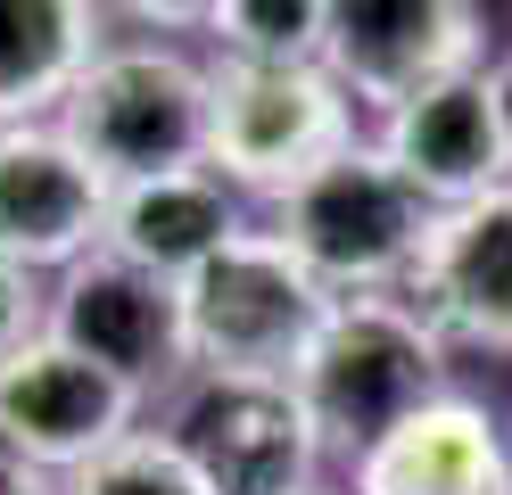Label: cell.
Wrapping results in <instances>:
<instances>
[{
    "instance_id": "e0dca14e",
    "label": "cell",
    "mask_w": 512,
    "mask_h": 495,
    "mask_svg": "<svg viewBox=\"0 0 512 495\" xmlns=\"http://www.w3.org/2000/svg\"><path fill=\"white\" fill-rule=\"evenodd\" d=\"M323 9H331V0H223L215 42H223V58L314 66V58H323Z\"/></svg>"
},
{
    "instance_id": "4fadbf2b",
    "label": "cell",
    "mask_w": 512,
    "mask_h": 495,
    "mask_svg": "<svg viewBox=\"0 0 512 495\" xmlns=\"http://www.w3.org/2000/svg\"><path fill=\"white\" fill-rule=\"evenodd\" d=\"M347 495H512V438L479 396L446 388L438 405H422L356 454Z\"/></svg>"
},
{
    "instance_id": "5bb4252c",
    "label": "cell",
    "mask_w": 512,
    "mask_h": 495,
    "mask_svg": "<svg viewBox=\"0 0 512 495\" xmlns=\"http://www.w3.org/2000/svg\"><path fill=\"white\" fill-rule=\"evenodd\" d=\"M248 231L240 215V190L215 174V165H190V174H157V182H133L108 198V240L116 256L149 264L166 281H190L207 256H223Z\"/></svg>"
},
{
    "instance_id": "3957f363",
    "label": "cell",
    "mask_w": 512,
    "mask_h": 495,
    "mask_svg": "<svg viewBox=\"0 0 512 495\" xmlns=\"http://www.w3.org/2000/svg\"><path fill=\"white\" fill-rule=\"evenodd\" d=\"M207 116H215L207 66L149 33V42H108L83 66V83L58 108V132L108 174V190H133L207 165Z\"/></svg>"
},
{
    "instance_id": "52a82bcc",
    "label": "cell",
    "mask_w": 512,
    "mask_h": 495,
    "mask_svg": "<svg viewBox=\"0 0 512 495\" xmlns=\"http://www.w3.org/2000/svg\"><path fill=\"white\" fill-rule=\"evenodd\" d=\"M42 339L75 347L83 363L116 372L124 388H141V396L190 372V355H182V281L149 273V264L116 256V248H91L83 264L58 273Z\"/></svg>"
},
{
    "instance_id": "ffe728a7",
    "label": "cell",
    "mask_w": 512,
    "mask_h": 495,
    "mask_svg": "<svg viewBox=\"0 0 512 495\" xmlns=\"http://www.w3.org/2000/svg\"><path fill=\"white\" fill-rule=\"evenodd\" d=\"M0 495H67V487H58L34 454H17L9 438H0Z\"/></svg>"
},
{
    "instance_id": "ac0fdd59",
    "label": "cell",
    "mask_w": 512,
    "mask_h": 495,
    "mask_svg": "<svg viewBox=\"0 0 512 495\" xmlns=\"http://www.w3.org/2000/svg\"><path fill=\"white\" fill-rule=\"evenodd\" d=\"M42 314H50L42 281L25 273V264H9V256H0V363H9L25 339H42Z\"/></svg>"
},
{
    "instance_id": "7c38bea8",
    "label": "cell",
    "mask_w": 512,
    "mask_h": 495,
    "mask_svg": "<svg viewBox=\"0 0 512 495\" xmlns=\"http://www.w3.org/2000/svg\"><path fill=\"white\" fill-rule=\"evenodd\" d=\"M108 174L58 124L0 132V256L25 273H67L108 240Z\"/></svg>"
},
{
    "instance_id": "44dd1931",
    "label": "cell",
    "mask_w": 512,
    "mask_h": 495,
    "mask_svg": "<svg viewBox=\"0 0 512 495\" xmlns=\"http://www.w3.org/2000/svg\"><path fill=\"white\" fill-rule=\"evenodd\" d=\"M306 495H331V487H306Z\"/></svg>"
},
{
    "instance_id": "277c9868",
    "label": "cell",
    "mask_w": 512,
    "mask_h": 495,
    "mask_svg": "<svg viewBox=\"0 0 512 495\" xmlns=\"http://www.w3.org/2000/svg\"><path fill=\"white\" fill-rule=\"evenodd\" d=\"M331 289L273 240L240 231L182 281V355L190 380H298L306 339L323 330Z\"/></svg>"
},
{
    "instance_id": "6da1fadb",
    "label": "cell",
    "mask_w": 512,
    "mask_h": 495,
    "mask_svg": "<svg viewBox=\"0 0 512 495\" xmlns=\"http://www.w3.org/2000/svg\"><path fill=\"white\" fill-rule=\"evenodd\" d=\"M273 240L331 297H397L430 240V198L413 190L380 141H347L298 190L273 198Z\"/></svg>"
},
{
    "instance_id": "9c48e42d",
    "label": "cell",
    "mask_w": 512,
    "mask_h": 495,
    "mask_svg": "<svg viewBox=\"0 0 512 495\" xmlns=\"http://www.w3.org/2000/svg\"><path fill=\"white\" fill-rule=\"evenodd\" d=\"M174 438L215 495H306L323 462V429L290 380H190Z\"/></svg>"
},
{
    "instance_id": "d6986e66",
    "label": "cell",
    "mask_w": 512,
    "mask_h": 495,
    "mask_svg": "<svg viewBox=\"0 0 512 495\" xmlns=\"http://www.w3.org/2000/svg\"><path fill=\"white\" fill-rule=\"evenodd\" d=\"M108 9H124L141 33H215V17H223V0H108Z\"/></svg>"
},
{
    "instance_id": "8fae6325",
    "label": "cell",
    "mask_w": 512,
    "mask_h": 495,
    "mask_svg": "<svg viewBox=\"0 0 512 495\" xmlns=\"http://www.w3.org/2000/svg\"><path fill=\"white\" fill-rule=\"evenodd\" d=\"M397 297L430 322L438 347L512 355V182L471 198V207L430 215V240Z\"/></svg>"
},
{
    "instance_id": "5b68a950",
    "label": "cell",
    "mask_w": 512,
    "mask_h": 495,
    "mask_svg": "<svg viewBox=\"0 0 512 495\" xmlns=\"http://www.w3.org/2000/svg\"><path fill=\"white\" fill-rule=\"evenodd\" d=\"M215 116H207V165L232 190H298L323 157L356 141V99L331 83V66H256V58H215Z\"/></svg>"
},
{
    "instance_id": "2e32d148",
    "label": "cell",
    "mask_w": 512,
    "mask_h": 495,
    "mask_svg": "<svg viewBox=\"0 0 512 495\" xmlns=\"http://www.w3.org/2000/svg\"><path fill=\"white\" fill-rule=\"evenodd\" d=\"M67 495H215L207 471L182 454L174 429H133L108 454H91L83 471L67 479Z\"/></svg>"
},
{
    "instance_id": "ba28073f",
    "label": "cell",
    "mask_w": 512,
    "mask_h": 495,
    "mask_svg": "<svg viewBox=\"0 0 512 495\" xmlns=\"http://www.w3.org/2000/svg\"><path fill=\"white\" fill-rule=\"evenodd\" d=\"M389 165L430 198V215L446 207H471L512 182V75L496 66H463L430 91H413L405 108L380 116L372 132Z\"/></svg>"
},
{
    "instance_id": "30bf717a",
    "label": "cell",
    "mask_w": 512,
    "mask_h": 495,
    "mask_svg": "<svg viewBox=\"0 0 512 495\" xmlns=\"http://www.w3.org/2000/svg\"><path fill=\"white\" fill-rule=\"evenodd\" d=\"M141 388H124L116 372L83 363L58 339H25L0 363V438L17 454H34L50 479H75L91 454H108L116 438L141 429Z\"/></svg>"
},
{
    "instance_id": "9a60e30c",
    "label": "cell",
    "mask_w": 512,
    "mask_h": 495,
    "mask_svg": "<svg viewBox=\"0 0 512 495\" xmlns=\"http://www.w3.org/2000/svg\"><path fill=\"white\" fill-rule=\"evenodd\" d=\"M108 50V0H0V132L58 124L83 66Z\"/></svg>"
},
{
    "instance_id": "8992f818",
    "label": "cell",
    "mask_w": 512,
    "mask_h": 495,
    "mask_svg": "<svg viewBox=\"0 0 512 495\" xmlns=\"http://www.w3.org/2000/svg\"><path fill=\"white\" fill-rule=\"evenodd\" d=\"M479 0H331L323 9V66L356 108L389 116L463 66H488Z\"/></svg>"
},
{
    "instance_id": "7a4b0ae2",
    "label": "cell",
    "mask_w": 512,
    "mask_h": 495,
    "mask_svg": "<svg viewBox=\"0 0 512 495\" xmlns=\"http://www.w3.org/2000/svg\"><path fill=\"white\" fill-rule=\"evenodd\" d=\"M298 405L323 429V454L356 462L397 421L446 396V347L405 297H331L323 330L298 355Z\"/></svg>"
}]
</instances>
